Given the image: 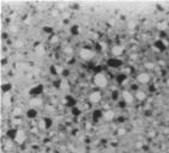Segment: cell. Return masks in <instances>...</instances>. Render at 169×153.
I'll return each instance as SVG.
<instances>
[{
  "mask_svg": "<svg viewBox=\"0 0 169 153\" xmlns=\"http://www.w3.org/2000/svg\"><path fill=\"white\" fill-rule=\"evenodd\" d=\"M167 86L169 87V79H167Z\"/></svg>",
  "mask_w": 169,
  "mask_h": 153,
  "instance_id": "cell-16",
  "label": "cell"
},
{
  "mask_svg": "<svg viewBox=\"0 0 169 153\" xmlns=\"http://www.w3.org/2000/svg\"><path fill=\"white\" fill-rule=\"evenodd\" d=\"M79 55H81V57L84 59V60H91V59L94 57L95 54H94L92 50L86 49V48H83L81 52H79Z\"/></svg>",
  "mask_w": 169,
  "mask_h": 153,
  "instance_id": "cell-2",
  "label": "cell"
},
{
  "mask_svg": "<svg viewBox=\"0 0 169 153\" xmlns=\"http://www.w3.org/2000/svg\"><path fill=\"white\" fill-rule=\"evenodd\" d=\"M36 53H37L38 55H43V54H45V48H43L42 46H38V47L36 48Z\"/></svg>",
  "mask_w": 169,
  "mask_h": 153,
  "instance_id": "cell-11",
  "label": "cell"
},
{
  "mask_svg": "<svg viewBox=\"0 0 169 153\" xmlns=\"http://www.w3.org/2000/svg\"><path fill=\"white\" fill-rule=\"evenodd\" d=\"M25 139H26V135H25L24 132L17 130V134H16V136H15L16 142H18V144H23V142L25 141Z\"/></svg>",
  "mask_w": 169,
  "mask_h": 153,
  "instance_id": "cell-4",
  "label": "cell"
},
{
  "mask_svg": "<svg viewBox=\"0 0 169 153\" xmlns=\"http://www.w3.org/2000/svg\"><path fill=\"white\" fill-rule=\"evenodd\" d=\"M137 80L139 81L140 84H147L149 81H150V75H149L147 73H139L138 77H137Z\"/></svg>",
  "mask_w": 169,
  "mask_h": 153,
  "instance_id": "cell-3",
  "label": "cell"
},
{
  "mask_svg": "<svg viewBox=\"0 0 169 153\" xmlns=\"http://www.w3.org/2000/svg\"><path fill=\"white\" fill-rule=\"evenodd\" d=\"M89 99L92 103H98V102L101 100V92H98V91H95V92H91L90 96H89Z\"/></svg>",
  "mask_w": 169,
  "mask_h": 153,
  "instance_id": "cell-5",
  "label": "cell"
},
{
  "mask_svg": "<svg viewBox=\"0 0 169 153\" xmlns=\"http://www.w3.org/2000/svg\"><path fill=\"white\" fill-rule=\"evenodd\" d=\"M114 111H112V110H108V111H106V113L103 114V117H104V120H107V121H111V120H113L114 118Z\"/></svg>",
  "mask_w": 169,
  "mask_h": 153,
  "instance_id": "cell-8",
  "label": "cell"
},
{
  "mask_svg": "<svg viewBox=\"0 0 169 153\" xmlns=\"http://www.w3.org/2000/svg\"><path fill=\"white\" fill-rule=\"evenodd\" d=\"M42 103V99L41 98H33L31 99V102H30V105L31 107H36V105H40V104H41Z\"/></svg>",
  "mask_w": 169,
  "mask_h": 153,
  "instance_id": "cell-10",
  "label": "cell"
},
{
  "mask_svg": "<svg viewBox=\"0 0 169 153\" xmlns=\"http://www.w3.org/2000/svg\"><path fill=\"white\" fill-rule=\"evenodd\" d=\"M145 67L149 68V69H152V68L155 67V65H154L152 62H146V64H145Z\"/></svg>",
  "mask_w": 169,
  "mask_h": 153,
  "instance_id": "cell-13",
  "label": "cell"
},
{
  "mask_svg": "<svg viewBox=\"0 0 169 153\" xmlns=\"http://www.w3.org/2000/svg\"><path fill=\"white\" fill-rule=\"evenodd\" d=\"M94 83H95V85H96L97 87L104 89V87L107 86V84H108V80H107V78H106L104 74L97 73V74H95V77H94Z\"/></svg>",
  "mask_w": 169,
  "mask_h": 153,
  "instance_id": "cell-1",
  "label": "cell"
},
{
  "mask_svg": "<svg viewBox=\"0 0 169 153\" xmlns=\"http://www.w3.org/2000/svg\"><path fill=\"white\" fill-rule=\"evenodd\" d=\"M122 53H124V49H122L121 46H114V47L112 48V54H113L114 56H120Z\"/></svg>",
  "mask_w": 169,
  "mask_h": 153,
  "instance_id": "cell-7",
  "label": "cell"
},
{
  "mask_svg": "<svg viewBox=\"0 0 169 153\" xmlns=\"http://www.w3.org/2000/svg\"><path fill=\"white\" fill-rule=\"evenodd\" d=\"M4 103H5V104H10V97H8L7 93H6L5 97H4Z\"/></svg>",
  "mask_w": 169,
  "mask_h": 153,
  "instance_id": "cell-14",
  "label": "cell"
},
{
  "mask_svg": "<svg viewBox=\"0 0 169 153\" xmlns=\"http://www.w3.org/2000/svg\"><path fill=\"white\" fill-rule=\"evenodd\" d=\"M35 115H36L35 109H31V110L28 111V117H35Z\"/></svg>",
  "mask_w": 169,
  "mask_h": 153,
  "instance_id": "cell-12",
  "label": "cell"
},
{
  "mask_svg": "<svg viewBox=\"0 0 169 153\" xmlns=\"http://www.w3.org/2000/svg\"><path fill=\"white\" fill-rule=\"evenodd\" d=\"M122 97H124V100L126 102L127 104H131L132 102L134 100V97L132 96L131 92H128V91H124V92H122Z\"/></svg>",
  "mask_w": 169,
  "mask_h": 153,
  "instance_id": "cell-6",
  "label": "cell"
},
{
  "mask_svg": "<svg viewBox=\"0 0 169 153\" xmlns=\"http://www.w3.org/2000/svg\"><path fill=\"white\" fill-rule=\"evenodd\" d=\"M145 97H146L145 92H143V91H137V93H136V98H137L138 100H144V99H145Z\"/></svg>",
  "mask_w": 169,
  "mask_h": 153,
  "instance_id": "cell-9",
  "label": "cell"
},
{
  "mask_svg": "<svg viewBox=\"0 0 169 153\" xmlns=\"http://www.w3.org/2000/svg\"><path fill=\"white\" fill-rule=\"evenodd\" d=\"M124 133H125V130H124V129H120V130H119V134H121V135H122Z\"/></svg>",
  "mask_w": 169,
  "mask_h": 153,
  "instance_id": "cell-15",
  "label": "cell"
}]
</instances>
